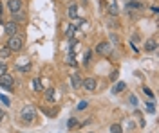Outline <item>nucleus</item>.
I'll return each mask as SVG.
<instances>
[{
	"instance_id": "obj_9",
	"label": "nucleus",
	"mask_w": 159,
	"mask_h": 133,
	"mask_svg": "<svg viewBox=\"0 0 159 133\" xmlns=\"http://www.w3.org/2000/svg\"><path fill=\"white\" fill-rule=\"evenodd\" d=\"M125 86H127V85H125L123 81H119V83H116L114 86H112V92H114V94H118V92H123V90H125Z\"/></svg>"
},
{
	"instance_id": "obj_28",
	"label": "nucleus",
	"mask_w": 159,
	"mask_h": 133,
	"mask_svg": "<svg viewBox=\"0 0 159 133\" xmlns=\"http://www.w3.org/2000/svg\"><path fill=\"white\" fill-rule=\"evenodd\" d=\"M87 108V101H81L80 104H78V110H85Z\"/></svg>"
},
{
	"instance_id": "obj_14",
	"label": "nucleus",
	"mask_w": 159,
	"mask_h": 133,
	"mask_svg": "<svg viewBox=\"0 0 159 133\" xmlns=\"http://www.w3.org/2000/svg\"><path fill=\"white\" fill-rule=\"evenodd\" d=\"M9 54H11V51L7 49V47H2V49H0V58H9Z\"/></svg>"
},
{
	"instance_id": "obj_22",
	"label": "nucleus",
	"mask_w": 159,
	"mask_h": 133,
	"mask_svg": "<svg viewBox=\"0 0 159 133\" xmlns=\"http://www.w3.org/2000/svg\"><path fill=\"white\" fill-rule=\"evenodd\" d=\"M7 72V65L6 63H0V74H6Z\"/></svg>"
},
{
	"instance_id": "obj_4",
	"label": "nucleus",
	"mask_w": 159,
	"mask_h": 133,
	"mask_svg": "<svg viewBox=\"0 0 159 133\" xmlns=\"http://www.w3.org/2000/svg\"><path fill=\"white\" fill-rule=\"evenodd\" d=\"M96 85H98V83H96L94 77H87L85 81H81V86L85 88L87 92H94V90H96Z\"/></svg>"
},
{
	"instance_id": "obj_25",
	"label": "nucleus",
	"mask_w": 159,
	"mask_h": 133,
	"mask_svg": "<svg viewBox=\"0 0 159 133\" xmlns=\"http://www.w3.org/2000/svg\"><path fill=\"white\" fill-rule=\"evenodd\" d=\"M128 101H130V104H132V106L138 104V97H136V95H130V99H128Z\"/></svg>"
},
{
	"instance_id": "obj_15",
	"label": "nucleus",
	"mask_w": 159,
	"mask_h": 133,
	"mask_svg": "<svg viewBox=\"0 0 159 133\" xmlns=\"http://www.w3.org/2000/svg\"><path fill=\"white\" fill-rule=\"evenodd\" d=\"M74 33H76V27H74V25H69V27H67V33H65V34H67V38H73Z\"/></svg>"
},
{
	"instance_id": "obj_27",
	"label": "nucleus",
	"mask_w": 159,
	"mask_h": 133,
	"mask_svg": "<svg viewBox=\"0 0 159 133\" xmlns=\"http://www.w3.org/2000/svg\"><path fill=\"white\" fill-rule=\"evenodd\" d=\"M29 69H31V65H24V66H20L18 70H20V72H27Z\"/></svg>"
},
{
	"instance_id": "obj_20",
	"label": "nucleus",
	"mask_w": 159,
	"mask_h": 133,
	"mask_svg": "<svg viewBox=\"0 0 159 133\" xmlns=\"http://www.w3.org/2000/svg\"><path fill=\"white\" fill-rule=\"evenodd\" d=\"M67 63H69V65H76V59H74V56H73V54L67 56Z\"/></svg>"
},
{
	"instance_id": "obj_24",
	"label": "nucleus",
	"mask_w": 159,
	"mask_h": 133,
	"mask_svg": "<svg viewBox=\"0 0 159 133\" xmlns=\"http://www.w3.org/2000/svg\"><path fill=\"white\" fill-rule=\"evenodd\" d=\"M143 92H145V95H148V97H154V94H152V90H150V88H143Z\"/></svg>"
},
{
	"instance_id": "obj_29",
	"label": "nucleus",
	"mask_w": 159,
	"mask_h": 133,
	"mask_svg": "<svg viewBox=\"0 0 159 133\" xmlns=\"http://www.w3.org/2000/svg\"><path fill=\"white\" fill-rule=\"evenodd\" d=\"M67 124H69V128H73V126H76V119H69V122H67Z\"/></svg>"
},
{
	"instance_id": "obj_7",
	"label": "nucleus",
	"mask_w": 159,
	"mask_h": 133,
	"mask_svg": "<svg viewBox=\"0 0 159 133\" xmlns=\"http://www.w3.org/2000/svg\"><path fill=\"white\" fill-rule=\"evenodd\" d=\"M9 9H11V13H16V11H20L22 9V0H9Z\"/></svg>"
},
{
	"instance_id": "obj_10",
	"label": "nucleus",
	"mask_w": 159,
	"mask_h": 133,
	"mask_svg": "<svg viewBox=\"0 0 159 133\" xmlns=\"http://www.w3.org/2000/svg\"><path fill=\"white\" fill-rule=\"evenodd\" d=\"M145 49H147V51H155V49H157V41H155V40H148V41L145 43Z\"/></svg>"
},
{
	"instance_id": "obj_18",
	"label": "nucleus",
	"mask_w": 159,
	"mask_h": 133,
	"mask_svg": "<svg viewBox=\"0 0 159 133\" xmlns=\"http://www.w3.org/2000/svg\"><path fill=\"white\" fill-rule=\"evenodd\" d=\"M33 85H34V86H33L34 90H42V83H40V79H38V77H36V79L33 81Z\"/></svg>"
},
{
	"instance_id": "obj_3",
	"label": "nucleus",
	"mask_w": 159,
	"mask_h": 133,
	"mask_svg": "<svg viewBox=\"0 0 159 133\" xmlns=\"http://www.w3.org/2000/svg\"><path fill=\"white\" fill-rule=\"evenodd\" d=\"M0 86H4L6 90H13V77L9 74H0Z\"/></svg>"
},
{
	"instance_id": "obj_5",
	"label": "nucleus",
	"mask_w": 159,
	"mask_h": 133,
	"mask_svg": "<svg viewBox=\"0 0 159 133\" xmlns=\"http://www.w3.org/2000/svg\"><path fill=\"white\" fill-rule=\"evenodd\" d=\"M96 51L100 52V54H105V56H108L110 52H112V47H110V43H98V47H96Z\"/></svg>"
},
{
	"instance_id": "obj_32",
	"label": "nucleus",
	"mask_w": 159,
	"mask_h": 133,
	"mask_svg": "<svg viewBox=\"0 0 159 133\" xmlns=\"http://www.w3.org/2000/svg\"><path fill=\"white\" fill-rule=\"evenodd\" d=\"M2 9H4V7H2V2H0V14H2Z\"/></svg>"
},
{
	"instance_id": "obj_23",
	"label": "nucleus",
	"mask_w": 159,
	"mask_h": 133,
	"mask_svg": "<svg viewBox=\"0 0 159 133\" xmlns=\"http://www.w3.org/2000/svg\"><path fill=\"white\" fill-rule=\"evenodd\" d=\"M110 41H112L110 45H116V43H118L119 40H118V36H116V34H110Z\"/></svg>"
},
{
	"instance_id": "obj_30",
	"label": "nucleus",
	"mask_w": 159,
	"mask_h": 133,
	"mask_svg": "<svg viewBox=\"0 0 159 133\" xmlns=\"http://www.w3.org/2000/svg\"><path fill=\"white\" fill-rule=\"evenodd\" d=\"M147 110H148V112L152 113V112H154V104H150V103H148V104H147Z\"/></svg>"
},
{
	"instance_id": "obj_1",
	"label": "nucleus",
	"mask_w": 159,
	"mask_h": 133,
	"mask_svg": "<svg viewBox=\"0 0 159 133\" xmlns=\"http://www.w3.org/2000/svg\"><path fill=\"white\" fill-rule=\"evenodd\" d=\"M11 52H18V51H22V47H24V38L22 36H18V34H13V36H9V40H7V45H6Z\"/></svg>"
},
{
	"instance_id": "obj_21",
	"label": "nucleus",
	"mask_w": 159,
	"mask_h": 133,
	"mask_svg": "<svg viewBox=\"0 0 159 133\" xmlns=\"http://www.w3.org/2000/svg\"><path fill=\"white\" fill-rule=\"evenodd\" d=\"M0 101H2L6 106H9L11 104V101H9V97H6V95H0Z\"/></svg>"
},
{
	"instance_id": "obj_33",
	"label": "nucleus",
	"mask_w": 159,
	"mask_h": 133,
	"mask_svg": "<svg viewBox=\"0 0 159 133\" xmlns=\"http://www.w3.org/2000/svg\"><path fill=\"white\" fill-rule=\"evenodd\" d=\"M81 2H83V4H87V0H81Z\"/></svg>"
},
{
	"instance_id": "obj_2",
	"label": "nucleus",
	"mask_w": 159,
	"mask_h": 133,
	"mask_svg": "<svg viewBox=\"0 0 159 133\" xmlns=\"http://www.w3.org/2000/svg\"><path fill=\"white\" fill-rule=\"evenodd\" d=\"M34 115H36V110L33 106H24V110H22V119H24V122L34 121Z\"/></svg>"
},
{
	"instance_id": "obj_16",
	"label": "nucleus",
	"mask_w": 159,
	"mask_h": 133,
	"mask_svg": "<svg viewBox=\"0 0 159 133\" xmlns=\"http://www.w3.org/2000/svg\"><path fill=\"white\" fill-rule=\"evenodd\" d=\"M110 133H123V129H121L119 124H112L110 126Z\"/></svg>"
},
{
	"instance_id": "obj_19",
	"label": "nucleus",
	"mask_w": 159,
	"mask_h": 133,
	"mask_svg": "<svg viewBox=\"0 0 159 133\" xmlns=\"http://www.w3.org/2000/svg\"><path fill=\"white\" fill-rule=\"evenodd\" d=\"M90 58H92V52L87 51V52H85V65H89V63H90Z\"/></svg>"
},
{
	"instance_id": "obj_31",
	"label": "nucleus",
	"mask_w": 159,
	"mask_h": 133,
	"mask_svg": "<svg viewBox=\"0 0 159 133\" xmlns=\"http://www.w3.org/2000/svg\"><path fill=\"white\" fill-rule=\"evenodd\" d=\"M4 117H6V112H2V110H0V121H4Z\"/></svg>"
},
{
	"instance_id": "obj_13",
	"label": "nucleus",
	"mask_w": 159,
	"mask_h": 133,
	"mask_svg": "<svg viewBox=\"0 0 159 133\" xmlns=\"http://www.w3.org/2000/svg\"><path fill=\"white\" fill-rule=\"evenodd\" d=\"M45 99L47 101H54V88H47V92H45Z\"/></svg>"
},
{
	"instance_id": "obj_11",
	"label": "nucleus",
	"mask_w": 159,
	"mask_h": 133,
	"mask_svg": "<svg viewBox=\"0 0 159 133\" xmlns=\"http://www.w3.org/2000/svg\"><path fill=\"white\" fill-rule=\"evenodd\" d=\"M67 13H69V16H71V18H76L78 6H76V4H71V6H69V9H67Z\"/></svg>"
},
{
	"instance_id": "obj_6",
	"label": "nucleus",
	"mask_w": 159,
	"mask_h": 133,
	"mask_svg": "<svg viewBox=\"0 0 159 133\" xmlns=\"http://www.w3.org/2000/svg\"><path fill=\"white\" fill-rule=\"evenodd\" d=\"M4 31H6V34L13 36V34H16V31H18V24H16V22H7Z\"/></svg>"
},
{
	"instance_id": "obj_8",
	"label": "nucleus",
	"mask_w": 159,
	"mask_h": 133,
	"mask_svg": "<svg viewBox=\"0 0 159 133\" xmlns=\"http://www.w3.org/2000/svg\"><path fill=\"white\" fill-rule=\"evenodd\" d=\"M71 83H73L74 88H80V86H81V79H80V76H78V74H73V76H71Z\"/></svg>"
},
{
	"instance_id": "obj_26",
	"label": "nucleus",
	"mask_w": 159,
	"mask_h": 133,
	"mask_svg": "<svg viewBox=\"0 0 159 133\" xmlns=\"http://www.w3.org/2000/svg\"><path fill=\"white\" fill-rule=\"evenodd\" d=\"M132 7H141V6H139V4H138V2H130V4H128V6H127V9H128V11H130V9H132Z\"/></svg>"
},
{
	"instance_id": "obj_17",
	"label": "nucleus",
	"mask_w": 159,
	"mask_h": 133,
	"mask_svg": "<svg viewBox=\"0 0 159 133\" xmlns=\"http://www.w3.org/2000/svg\"><path fill=\"white\" fill-rule=\"evenodd\" d=\"M13 16H15V22H16V20H20V22H22V20H26V14L22 13V11H16V13H13Z\"/></svg>"
},
{
	"instance_id": "obj_12",
	"label": "nucleus",
	"mask_w": 159,
	"mask_h": 133,
	"mask_svg": "<svg viewBox=\"0 0 159 133\" xmlns=\"http://www.w3.org/2000/svg\"><path fill=\"white\" fill-rule=\"evenodd\" d=\"M108 13H110V16H118V4H116V2H112V4H110Z\"/></svg>"
}]
</instances>
